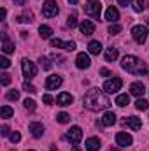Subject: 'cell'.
Listing matches in <instances>:
<instances>
[{"instance_id": "cell-50", "label": "cell", "mask_w": 149, "mask_h": 151, "mask_svg": "<svg viewBox=\"0 0 149 151\" xmlns=\"http://www.w3.org/2000/svg\"><path fill=\"white\" fill-rule=\"evenodd\" d=\"M11 151H16V150H11Z\"/></svg>"}, {"instance_id": "cell-49", "label": "cell", "mask_w": 149, "mask_h": 151, "mask_svg": "<svg viewBox=\"0 0 149 151\" xmlns=\"http://www.w3.org/2000/svg\"><path fill=\"white\" fill-rule=\"evenodd\" d=\"M148 9H149V4H148Z\"/></svg>"}, {"instance_id": "cell-44", "label": "cell", "mask_w": 149, "mask_h": 151, "mask_svg": "<svg viewBox=\"0 0 149 151\" xmlns=\"http://www.w3.org/2000/svg\"><path fill=\"white\" fill-rule=\"evenodd\" d=\"M14 4H16V5H25L27 0H14Z\"/></svg>"}, {"instance_id": "cell-34", "label": "cell", "mask_w": 149, "mask_h": 151, "mask_svg": "<svg viewBox=\"0 0 149 151\" xmlns=\"http://www.w3.org/2000/svg\"><path fill=\"white\" fill-rule=\"evenodd\" d=\"M23 90L27 91V93H35L37 90H35V86L34 84H30V83H23Z\"/></svg>"}, {"instance_id": "cell-14", "label": "cell", "mask_w": 149, "mask_h": 151, "mask_svg": "<svg viewBox=\"0 0 149 151\" xmlns=\"http://www.w3.org/2000/svg\"><path fill=\"white\" fill-rule=\"evenodd\" d=\"M2 49H4V53H7V55L14 53V42H11V39H9L7 34H2Z\"/></svg>"}, {"instance_id": "cell-30", "label": "cell", "mask_w": 149, "mask_h": 151, "mask_svg": "<svg viewBox=\"0 0 149 151\" xmlns=\"http://www.w3.org/2000/svg\"><path fill=\"white\" fill-rule=\"evenodd\" d=\"M67 27H69V28L77 27V18H75V14H72V16H69V18H67Z\"/></svg>"}, {"instance_id": "cell-36", "label": "cell", "mask_w": 149, "mask_h": 151, "mask_svg": "<svg viewBox=\"0 0 149 151\" xmlns=\"http://www.w3.org/2000/svg\"><path fill=\"white\" fill-rule=\"evenodd\" d=\"M9 139H11V142H12V144H16V142H19V141H21V135H19V132H12V134L9 135Z\"/></svg>"}, {"instance_id": "cell-28", "label": "cell", "mask_w": 149, "mask_h": 151, "mask_svg": "<svg viewBox=\"0 0 149 151\" xmlns=\"http://www.w3.org/2000/svg\"><path fill=\"white\" fill-rule=\"evenodd\" d=\"M135 107H137L139 111H146V109L149 107V102L148 100H144V99H139V100L135 102Z\"/></svg>"}, {"instance_id": "cell-5", "label": "cell", "mask_w": 149, "mask_h": 151, "mask_svg": "<svg viewBox=\"0 0 149 151\" xmlns=\"http://www.w3.org/2000/svg\"><path fill=\"white\" fill-rule=\"evenodd\" d=\"M132 37L135 39V42L144 44L146 39H148V28H146L144 25H135V27L132 28Z\"/></svg>"}, {"instance_id": "cell-2", "label": "cell", "mask_w": 149, "mask_h": 151, "mask_svg": "<svg viewBox=\"0 0 149 151\" xmlns=\"http://www.w3.org/2000/svg\"><path fill=\"white\" fill-rule=\"evenodd\" d=\"M121 67L126 70V72H130V74H135V76H144L149 72V67L144 63V62H140L137 56H133V55H126V56H123V60H121Z\"/></svg>"}, {"instance_id": "cell-9", "label": "cell", "mask_w": 149, "mask_h": 151, "mask_svg": "<svg viewBox=\"0 0 149 151\" xmlns=\"http://www.w3.org/2000/svg\"><path fill=\"white\" fill-rule=\"evenodd\" d=\"M79 30H81L82 35H91V34L95 32V23L90 21V19H82V21L79 23Z\"/></svg>"}, {"instance_id": "cell-11", "label": "cell", "mask_w": 149, "mask_h": 151, "mask_svg": "<svg viewBox=\"0 0 149 151\" xmlns=\"http://www.w3.org/2000/svg\"><path fill=\"white\" fill-rule=\"evenodd\" d=\"M123 125H125V127H130L132 130H140V127H142V121H140V118L128 116V118H125V119H123Z\"/></svg>"}, {"instance_id": "cell-52", "label": "cell", "mask_w": 149, "mask_h": 151, "mask_svg": "<svg viewBox=\"0 0 149 151\" xmlns=\"http://www.w3.org/2000/svg\"><path fill=\"white\" fill-rule=\"evenodd\" d=\"M28 151H34V150H28Z\"/></svg>"}, {"instance_id": "cell-24", "label": "cell", "mask_w": 149, "mask_h": 151, "mask_svg": "<svg viewBox=\"0 0 149 151\" xmlns=\"http://www.w3.org/2000/svg\"><path fill=\"white\" fill-rule=\"evenodd\" d=\"M116 104H117L119 107H125V106H128V104H130V97H128L126 93H125V95H117Z\"/></svg>"}, {"instance_id": "cell-39", "label": "cell", "mask_w": 149, "mask_h": 151, "mask_svg": "<svg viewBox=\"0 0 149 151\" xmlns=\"http://www.w3.org/2000/svg\"><path fill=\"white\" fill-rule=\"evenodd\" d=\"M0 67H2V69H9V67H11V62H9L5 56H2V58H0Z\"/></svg>"}, {"instance_id": "cell-6", "label": "cell", "mask_w": 149, "mask_h": 151, "mask_svg": "<svg viewBox=\"0 0 149 151\" xmlns=\"http://www.w3.org/2000/svg\"><path fill=\"white\" fill-rule=\"evenodd\" d=\"M121 86H123L121 77H112V79H107V81H105L104 91H105V93H116L117 90H121Z\"/></svg>"}, {"instance_id": "cell-42", "label": "cell", "mask_w": 149, "mask_h": 151, "mask_svg": "<svg viewBox=\"0 0 149 151\" xmlns=\"http://www.w3.org/2000/svg\"><path fill=\"white\" fill-rule=\"evenodd\" d=\"M100 74L104 76V77H109V76H112V72H111V70H107V69H102V70H100Z\"/></svg>"}, {"instance_id": "cell-21", "label": "cell", "mask_w": 149, "mask_h": 151, "mask_svg": "<svg viewBox=\"0 0 149 151\" xmlns=\"http://www.w3.org/2000/svg\"><path fill=\"white\" fill-rule=\"evenodd\" d=\"M88 51H90L91 55H100V53H102V44H100L98 40H91V42L88 44Z\"/></svg>"}, {"instance_id": "cell-51", "label": "cell", "mask_w": 149, "mask_h": 151, "mask_svg": "<svg viewBox=\"0 0 149 151\" xmlns=\"http://www.w3.org/2000/svg\"><path fill=\"white\" fill-rule=\"evenodd\" d=\"M148 25H149V19H148Z\"/></svg>"}, {"instance_id": "cell-4", "label": "cell", "mask_w": 149, "mask_h": 151, "mask_svg": "<svg viewBox=\"0 0 149 151\" xmlns=\"http://www.w3.org/2000/svg\"><path fill=\"white\" fill-rule=\"evenodd\" d=\"M58 12H60V9H58L54 0H46L44 2V5H42V16L44 18H54Z\"/></svg>"}, {"instance_id": "cell-16", "label": "cell", "mask_w": 149, "mask_h": 151, "mask_svg": "<svg viewBox=\"0 0 149 151\" xmlns=\"http://www.w3.org/2000/svg\"><path fill=\"white\" fill-rule=\"evenodd\" d=\"M72 102H74V97H72L70 93H65V91H63V93H60V95L56 97V104H58V106H70Z\"/></svg>"}, {"instance_id": "cell-7", "label": "cell", "mask_w": 149, "mask_h": 151, "mask_svg": "<svg viewBox=\"0 0 149 151\" xmlns=\"http://www.w3.org/2000/svg\"><path fill=\"white\" fill-rule=\"evenodd\" d=\"M21 69H23V74H25L27 79H32V77H35V76H37V67H35V65H34V62H30V60H23Z\"/></svg>"}, {"instance_id": "cell-18", "label": "cell", "mask_w": 149, "mask_h": 151, "mask_svg": "<svg viewBox=\"0 0 149 151\" xmlns=\"http://www.w3.org/2000/svg\"><path fill=\"white\" fill-rule=\"evenodd\" d=\"M144 91H146V88H144V84L142 83H132V86H130V93L132 95H135V97H142L144 95Z\"/></svg>"}, {"instance_id": "cell-40", "label": "cell", "mask_w": 149, "mask_h": 151, "mask_svg": "<svg viewBox=\"0 0 149 151\" xmlns=\"http://www.w3.org/2000/svg\"><path fill=\"white\" fill-rule=\"evenodd\" d=\"M0 134H2L4 137H7V135H11V134H9V127H7V125H4V127H2V132H0Z\"/></svg>"}, {"instance_id": "cell-46", "label": "cell", "mask_w": 149, "mask_h": 151, "mask_svg": "<svg viewBox=\"0 0 149 151\" xmlns=\"http://www.w3.org/2000/svg\"><path fill=\"white\" fill-rule=\"evenodd\" d=\"M72 151H81V148H77V146H75V148H74Z\"/></svg>"}, {"instance_id": "cell-20", "label": "cell", "mask_w": 149, "mask_h": 151, "mask_svg": "<svg viewBox=\"0 0 149 151\" xmlns=\"http://www.w3.org/2000/svg\"><path fill=\"white\" fill-rule=\"evenodd\" d=\"M100 121H102V125H104V127H112V125L116 123V114L109 111V113H105L104 116H102V119H100Z\"/></svg>"}, {"instance_id": "cell-38", "label": "cell", "mask_w": 149, "mask_h": 151, "mask_svg": "<svg viewBox=\"0 0 149 151\" xmlns=\"http://www.w3.org/2000/svg\"><path fill=\"white\" fill-rule=\"evenodd\" d=\"M9 83H11V74L4 72V74H2V86H7Z\"/></svg>"}, {"instance_id": "cell-13", "label": "cell", "mask_w": 149, "mask_h": 151, "mask_svg": "<svg viewBox=\"0 0 149 151\" xmlns=\"http://www.w3.org/2000/svg\"><path fill=\"white\" fill-rule=\"evenodd\" d=\"M62 84V76H49L46 79V90H56Z\"/></svg>"}, {"instance_id": "cell-31", "label": "cell", "mask_w": 149, "mask_h": 151, "mask_svg": "<svg viewBox=\"0 0 149 151\" xmlns=\"http://www.w3.org/2000/svg\"><path fill=\"white\" fill-rule=\"evenodd\" d=\"M7 99H9V100H18V99H19V91H18V90L7 91Z\"/></svg>"}, {"instance_id": "cell-43", "label": "cell", "mask_w": 149, "mask_h": 151, "mask_svg": "<svg viewBox=\"0 0 149 151\" xmlns=\"http://www.w3.org/2000/svg\"><path fill=\"white\" fill-rule=\"evenodd\" d=\"M119 2V5H123V7H126L128 4H130V0H117Z\"/></svg>"}, {"instance_id": "cell-29", "label": "cell", "mask_w": 149, "mask_h": 151, "mask_svg": "<svg viewBox=\"0 0 149 151\" xmlns=\"http://www.w3.org/2000/svg\"><path fill=\"white\" fill-rule=\"evenodd\" d=\"M56 119H58V123H69V121H70V114L60 113L58 116H56Z\"/></svg>"}, {"instance_id": "cell-22", "label": "cell", "mask_w": 149, "mask_h": 151, "mask_svg": "<svg viewBox=\"0 0 149 151\" xmlns=\"http://www.w3.org/2000/svg\"><path fill=\"white\" fill-rule=\"evenodd\" d=\"M117 47H107L105 49V62H116L117 58Z\"/></svg>"}, {"instance_id": "cell-1", "label": "cell", "mask_w": 149, "mask_h": 151, "mask_svg": "<svg viewBox=\"0 0 149 151\" xmlns=\"http://www.w3.org/2000/svg\"><path fill=\"white\" fill-rule=\"evenodd\" d=\"M82 102H84V107L90 109V111H104V109H107L111 106V100L107 99V95L98 88L88 90Z\"/></svg>"}, {"instance_id": "cell-10", "label": "cell", "mask_w": 149, "mask_h": 151, "mask_svg": "<svg viewBox=\"0 0 149 151\" xmlns=\"http://www.w3.org/2000/svg\"><path fill=\"white\" fill-rule=\"evenodd\" d=\"M116 142H117V146L126 148V146H130V144L133 142V139H132L130 134H126V132H119V134L116 135Z\"/></svg>"}, {"instance_id": "cell-45", "label": "cell", "mask_w": 149, "mask_h": 151, "mask_svg": "<svg viewBox=\"0 0 149 151\" xmlns=\"http://www.w3.org/2000/svg\"><path fill=\"white\" fill-rule=\"evenodd\" d=\"M77 2H79V0H69V4H70V5H75Z\"/></svg>"}, {"instance_id": "cell-35", "label": "cell", "mask_w": 149, "mask_h": 151, "mask_svg": "<svg viewBox=\"0 0 149 151\" xmlns=\"http://www.w3.org/2000/svg\"><path fill=\"white\" fill-rule=\"evenodd\" d=\"M23 104H25V109H28V111H34V109H35V102H34L32 99H27Z\"/></svg>"}, {"instance_id": "cell-27", "label": "cell", "mask_w": 149, "mask_h": 151, "mask_svg": "<svg viewBox=\"0 0 149 151\" xmlns=\"http://www.w3.org/2000/svg\"><path fill=\"white\" fill-rule=\"evenodd\" d=\"M132 7L135 12H142L144 11V0H132Z\"/></svg>"}, {"instance_id": "cell-3", "label": "cell", "mask_w": 149, "mask_h": 151, "mask_svg": "<svg viewBox=\"0 0 149 151\" xmlns=\"http://www.w3.org/2000/svg\"><path fill=\"white\" fill-rule=\"evenodd\" d=\"M84 12H86L88 16L98 19L100 14H102V4H100V0H88L86 5H84Z\"/></svg>"}, {"instance_id": "cell-25", "label": "cell", "mask_w": 149, "mask_h": 151, "mask_svg": "<svg viewBox=\"0 0 149 151\" xmlns=\"http://www.w3.org/2000/svg\"><path fill=\"white\" fill-rule=\"evenodd\" d=\"M12 114H14V109H12V107H9V106H2V109H0V116H2L4 119L11 118Z\"/></svg>"}, {"instance_id": "cell-23", "label": "cell", "mask_w": 149, "mask_h": 151, "mask_svg": "<svg viewBox=\"0 0 149 151\" xmlns=\"http://www.w3.org/2000/svg\"><path fill=\"white\" fill-rule=\"evenodd\" d=\"M39 34H40V37L42 39H49L51 35H53V28L47 27V25H42V27L39 28Z\"/></svg>"}, {"instance_id": "cell-41", "label": "cell", "mask_w": 149, "mask_h": 151, "mask_svg": "<svg viewBox=\"0 0 149 151\" xmlns=\"http://www.w3.org/2000/svg\"><path fill=\"white\" fill-rule=\"evenodd\" d=\"M42 100H44V102H46V104H51V102H53V97H51V95H47V93H46V95H44V97H42Z\"/></svg>"}, {"instance_id": "cell-8", "label": "cell", "mask_w": 149, "mask_h": 151, "mask_svg": "<svg viewBox=\"0 0 149 151\" xmlns=\"http://www.w3.org/2000/svg\"><path fill=\"white\" fill-rule=\"evenodd\" d=\"M67 139H69L74 146H77V144L81 142V139H82V130H81L79 127H72V128L67 132Z\"/></svg>"}, {"instance_id": "cell-37", "label": "cell", "mask_w": 149, "mask_h": 151, "mask_svg": "<svg viewBox=\"0 0 149 151\" xmlns=\"http://www.w3.org/2000/svg\"><path fill=\"white\" fill-rule=\"evenodd\" d=\"M121 30H123V28H121L119 25H111V27H109V34H112V35H117Z\"/></svg>"}, {"instance_id": "cell-15", "label": "cell", "mask_w": 149, "mask_h": 151, "mask_svg": "<svg viewBox=\"0 0 149 151\" xmlns=\"http://www.w3.org/2000/svg\"><path fill=\"white\" fill-rule=\"evenodd\" d=\"M30 132H32V135L35 137V139H39V137H42L44 135V125L42 123H37V121H34V123H30Z\"/></svg>"}, {"instance_id": "cell-12", "label": "cell", "mask_w": 149, "mask_h": 151, "mask_svg": "<svg viewBox=\"0 0 149 151\" xmlns=\"http://www.w3.org/2000/svg\"><path fill=\"white\" fill-rule=\"evenodd\" d=\"M75 65H77V69H88L91 65V60L86 53H79L75 58Z\"/></svg>"}, {"instance_id": "cell-48", "label": "cell", "mask_w": 149, "mask_h": 151, "mask_svg": "<svg viewBox=\"0 0 149 151\" xmlns=\"http://www.w3.org/2000/svg\"><path fill=\"white\" fill-rule=\"evenodd\" d=\"M111 151H119V150H111Z\"/></svg>"}, {"instance_id": "cell-32", "label": "cell", "mask_w": 149, "mask_h": 151, "mask_svg": "<svg viewBox=\"0 0 149 151\" xmlns=\"http://www.w3.org/2000/svg\"><path fill=\"white\" fill-rule=\"evenodd\" d=\"M51 46H53V47H63V49H65V42L60 40V39H51Z\"/></svg>"}, {"instance_id": "cell-19", "label": "cell", "mask_w": 149, "mask_h": 151, "mask_svg": "<svg viewBox=\"0 0 149 151\" xmlns=\"http://www.w3.org/2000/svg\"><path fill=\"white\" fill-rule=\"evenodd\" d=\"M84 146H86L88 151H98L100 150V139H98V137H90Z\"/></svg>"}, {"instance_id": "cell-33", "label": "cell", "mask_w": 149, "mask_h": 151, "mask_svg": "<svg viewBox=\"0 0 149 151\" xmlns=\"http://www.w3.org/2000/svg\"><path fill=\"white\" fill-rule=\"evenodd\" d=\"M39 62H40V67H42V69H46V70H49V69L53 67V65H51V62H49L47 58H40Z\"/></svg>"}, {"instance_id": "cell-17", "label": "cell", "mask_w": 149, "mask_h": 151, "mask_svg": "<svg viewBox=\"0 0 149 151\" xmlns=\"http://www.w3.org/2000/svg\"><path fill=\"white\" fill-rule=\"evenodd\" d=\"M105 19L111 21V23H116V21L119 19V11H117L114 5H111V7L105 11Z\"/></svg>"}, {"instance_id": "cell-26", "label": "cell", "mask_w": 149, "mask_h": 151, "mask_svg": "<svg viewBox=\"0 0 149 151\" xmlns=\"http://www.w3.org/2000/svg\"><path fill=\"white\" fill-rule=\"evenodd\" d=\"M18 21H19V23H32V21H34V14H32V12L19 14V16H18Z\"/></svg>"}, {"instance_id": "cell-47", "label": "cell", "mask_w": 149, "mask_h": 151, "mask_svg": "<svg viewBox=\"0 0 149 151\" xmlns=\"http://www.w3.org/2000/svg\"><path fill=\"white\" fill-rule=\"evenodd\" d=\"M51 151H58V150H56V148H54V146H53V148H51Z\"/></svg>"}]
</instances>
